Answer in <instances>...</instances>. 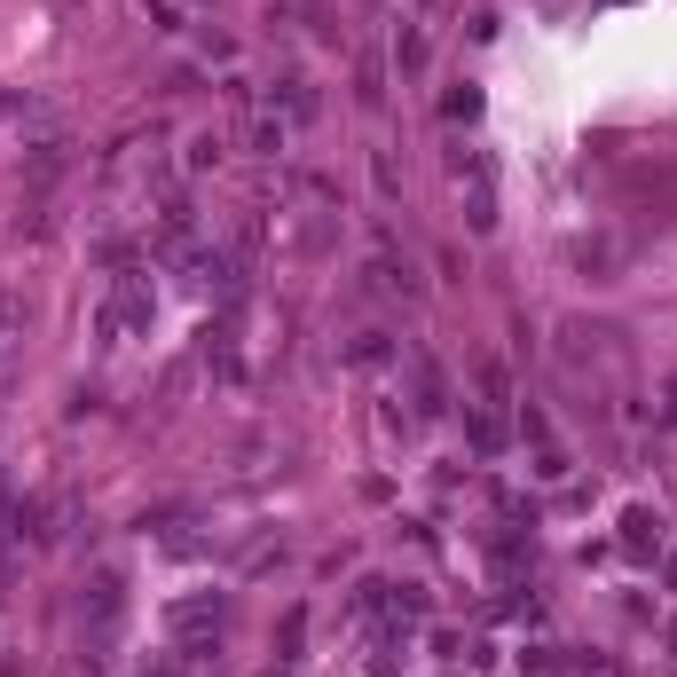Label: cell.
<instances>
[{
  "instance_id": "obj_10",
  "label": "cell",
  "mask_w": 677,
  "mask_h": 677,
  "mask_svg": "<svg viewBox=\"0 0 677 677\" xmlns=\"http://www.w3.org/2000/svg\"><path fill=\"white\" fill-rule=\"evenodd\" d=\"M607 9H623V0H607Z\"/></svg>"
},
{
  "instance_id": "obj_5",
  "label": "cell",
  "mask_w": 677,
  "mask_h": 677,
  "mask_svg": "<svg viewBox=\"0 0 677 677\" xmlns=\"http://www.w3.org/2000/svg\"><path fill=\"white\" fill-rule=\"evenodd\" d=\"M284 111H292V119H315V95L300 88V79H284Z\"/></svg>"
},
{
  "instance_id": "obj_6",
  "label": "cell",
  "mask_w": 677,
  "mask_h": 677,
  "mask_svg": "<svg viewBox=\"0 0 677 677\" xmlns=\"http://www.w3.org/2000/svg\"><path fill=\"white\" fill-rule=\"evenodd\" d=\"M190 165H198V174H205V165H221V134H198V142H190Z\"/></svg>"
},
{
  "instance_id": "obj_9",
  "label": "cell",
  "mask_w": 677,
  "mask_h": 677,
  "mask_svg": "<svg viewBox=\"0 0 677 677\" xmlns=\"http://www.w3.org/2000/svg\"><path fill=\"white\" fill-rule=\"evenodd\" d=\"M150 677H182V669H150Z\"/></svg>"
},
{
  "instance_id": "obj_3",
  "label": "cell",
  "mask_w": 677,
  "mask_h": 677,
  "mask_svg": "<svg viewBox=\"0 0 677 677\" xmlns=\"http://www.w3.org/2000/svg\"><path fill=\"white\" fill-rule=\"evenodd\" d=\"M465 426H473V449H496V442H504V434H496V417H488V410H473V417H465Z\"/></svg>"
},
{
  "instance_id": "obj_2",
  "label": "cell",
  "mask_w": 677,
  "mask_h": 677,
  "mask_svg": "<svg viewBox=\"0 0 677 677\" xmlns=\"http://www.w3.org/2000/svg\"><path fill=\"white\" fill-rule=\"evenodd\" d=\"M410 378H417V417H442V410H449V402H442V371H434V363H417Z\"/></svg>"
},
{
  "instance_id": "obj_4",
  "label": "cell",
  "mask_w": 677,
  "mask_h": 677,
  "mask_svg": "<svg viewBox=\"0 0 677 677\" xmlns=\"http://www.w3.org/2000/svg\"><path fill=\"white\" fill-rule=\"evenodd\" d=\"M394 63H402V71H417V63H426V40L402 32V40H394Z\"/></svg>"
},
{
  "instance_id": "obj_1",
  "label": "cell",
  "mask_w": 677,
  "mask_h": 677,
  "mask_svg": "<svg viewBox=\"0 0 677 677\" xmlns=\"http://www.w3.org/2000/svg\"><path fill=\"white\" fill-rule=\"evenodd\" d=\"M623 552H661V513H646V504H638V513H623Z\"/></svg>"
},
{
  "instance_id": "obj_8",
  "label": "cell",
  "mask_w": 677,
  "mask_h": 677,
  "mask_svg": "<svg viewBox=\"0 0 677 677\" xmlns=\"http://www.w3.org/2000/svg\"><path fill=\"white\" fill-rule=\"evenodd\" d=\"M661 417H669V426H677V386H669V410H661Z\"/></svg>"
},
{
  "instance_id": "obj_7",
  "label": "cell",
  "mask_w": 677,
  "mask_h": 677,
  "mask_svg": "<svg viewBox=\"0 0 677 677\" xmlns=\"http://www.w3.org/2000/svg\"><path fill=\"white\" fill-rule=\"evenodd\" d=\"M252 150H269V158H276V150H284V127H276V119H261V127H252Z\"/></svg>"
},
{
  "instance_id": "obj_11",
  "label": "cell",
  "mask_w": 677,
  "mask_h": 677,
  "mask_svg": "<svg viewBox=\"0 0 677 677\" xmlns=\"http://www.w3.org/2000/svg\"><path fill=\"white\" fill-rule=\"evenodd\" d=\"M669 646H677V630H669Z\"/></svg>"
}]
</instances>
